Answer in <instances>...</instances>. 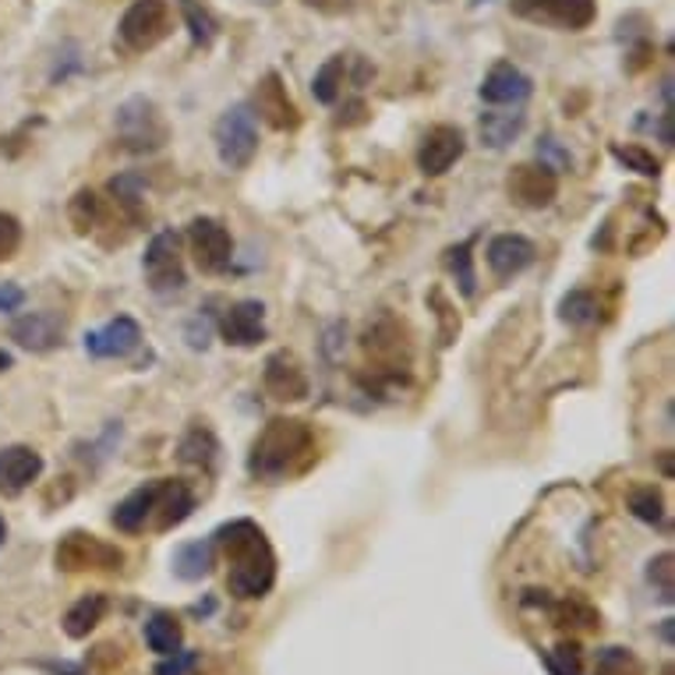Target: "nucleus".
Masks as SVG:
<instances>
[{
    "mask_svg": "<svg viewBox=\"0 0 675 675\" xmlns=\"http://www.w3.org/2000/svg\"><path fill=\"white\" fill-rule=\"evenodd\" d=\"M213 545L227 559V587L241 602L266 597L276 584V552L255 520H231L213 534Z\"/></svg>",
    "mask_w": 675,
    "mask_h": 675,
    "instance_id": "obj_1",
    "label": "nucleus"
},
{
    "mask_svg": "<svg viewBox=\"0 0 675 675\" xmlns=\"http://www.w3.org/2000/svg\"><path fill=\"white\" fill-rule=\"evenodd\" d=\"M315 460V431L301 418H273L258 431L248 453V474L255 481L279 484Z\"/></svg>",
    "mask_w": 675,
    "mask_h": 675,
    "instance_id": "obj_2",
    "label": "nucleus"
},
{
    "mask_svg": "<svg viewBox=\"0 0 675 675\" xmlns=\"http://www.w3.org/2000/svg\"><path fill=\"white\" fill-rule=\"evenodd\" d=\"M114 127H117V139L127 153H160V149L171 142V124L160 114V106L145 96H131L117 106V117H114Z\"/></svg>",
    "mask_w": 675,
    "mask_h": 675,
    "instance_id": "obj_3",
    "label": "nucleus"
},
{
    "mask_svg": "<svg viewBox=\"0 0 675 675\" xmlns=\"http://www.w3.org/2000/svg\"><path fill=\"white\" fill-rule=\"evenodd\" d=\"M216 156L231 171H245L258 153V124L248 103H237L231 110H223L216 127H213Z\"/></svg>",
    "mask_w": 675,
    "mask_h": 675,
    "instance_id": "obj_4",
    "label": "nucleus"
},
{
    "mask_svg": "<svg viewBox=\"0 0 675 675\" xmlns=\"http://www.w3.org/2000/svg\"><path fill=\"white\" fill-rule=\"evenodd\" d=\"M171 29H174V11L166 0H135V4L121 14L117 40L131 53H145V50H156L166 35H171Z\"/></svg>",
    "mask_w": 675,
    "mask_h": 675,
    "instance_id": "obj_5",
    "label": "nucleus"
},
{
    "mask_svg": "<svg viewBox=\"0 0 675 675\" xmlns=\"http://www.w3.org/2000/svg\"><path fill=\"white\" fill-rule=\"evenodd\" d=\"M58 566L64 573H85V570H100V573H117L124 566V552L110 541L89 534V531H71L58 541Z\"/></svg>",
    "mask_w": 675,
    "mask_h": 675,
    "instance_id": "obj_6",
    "label": "nucleus"
},
{
    "mask_svg": "<svg viewBox=\"0 0 675 675\" xmlns=\"http://www.w3.org/2000/svg\"><path fill=\"white\" fill-rule=\"evenodd\" d=\"M510 8L523 22L559 32H580L597 18V0H510Z\"/></svg>",
    "mask_w": 675,
    "mask_h": 675,
    "instance_id": "obj_7",
    "label": "nucleus"
},
{
    "mask_svg": "<svg viewBox=\"0 0 675 675\" xmlns=\"http://www.w3.org/2000/svg\"><path fill=\"white\" fill-rule=\"evenodd\" d=\"M187 248H192L195 266L209 276L227 273L234 262V237L213 216H198L187 223Z\"/></svg>",
    "mask_w": 675,
    "mask_h": 675,
    "instance_id": "obj_8",
    "label": "nucleus"
},
{
    "mask_svg": "<svg viewBox=\"0 0 675 675\" xmlns=\"http://www.w3.org/2000/svg\"><path fill=\"white\" fill-rule=\"evenodd\" d=\"M142 269L149 287L156 294H177L187 284V273H184V255H181V237L174 231H160L153 241H149L145 258H142Z\"/></svg>",
    "mask_w": 675,
    "mask_h": 675,
    "instance_id": "obj_9",
    "label": "nucleus"
},
{
    "mask_svg": "<svg viewBox=\"0 0 675 675\" xmlns=\"http://www.w3.org/2000/svg\"><path fill=\"white\" fill-rule=\"evenodd\" d=\"M505 192L523 209H549L559 195V174L555 166H549L545 160L541 163H520L505 177Z\"/></svg>",
    "mask_w": 675,
    "mask_h": 675,
    "instance_id": "obj_10",
    "label": "nucleus"
},
{
    "mask_svg": "<svg viewBox=\"0 0 675 675\" xmlns=\"http://www.w3.org/2000/svg\"><path fill=\"white\" fill-rule=\"evenodd\" d=\"M262 386L273 400L279 403H297L305 400L311 392V382H308V371L305 365L294 358L290 350H276L266 358V368H262Z\"/></svg>",
    "mask_w": 675,
    "mask_h": 675,
    "instance_id": "obj_11",
    "label": "nucleus"
},
{
    "mask_svg": "<svg viewBox=\"0 0 675 675\" xmlns=\"http://www.w3.org/2000/svg\"><path fill=\"white\" fill-rule=\"evenodd\" d=\"M467 153V139L457 124H436L418 145V171L425 177H442Z\"/></svg>",
    "mask_w": 675,
    "mask_h": 675,
    "instance_id": "obj_12",
    "label": "nucleus"
},
{
    "mask_svg": "<svg viewBox=\"0 0 675 675\" xmlns=\"http://www.w3.org/2000/svg\"><path fill=\"white\" fill-rule=\"evenodd\" d=\"M248 106H252V114H258L262 121H266L269 127H276V131H294L297 124H301V114H297L290 92H287L284 82H279L276 71H269L266 79L255 85V96H252Z\"/></svg>",
    "mask_w": 675,
    "mask_h": 675,
    "instance_id": "obj_13",
    "label": "nucleus"
},
{
    "mask_svg": "<svg viewBox=\"0 0 675 675\" xmlns=\"http://www.w3.org/2000/svg\"><path fill=\"white\" fill-rule=\"evenodd\" d=\"M142 344V329L131 315L110 318L106 326L85 333V354L89 358H127L131 350H139Z\"/></svg>",
    "mask_w": 675,
    "mask_h": 675,
    "instance_id": "obj_14",
    "label": "nucleus"
},
{
    "mask_svg": "<svg viewBox=\"0 0 675 675\" xmlns=\"http://www.w3.org/2000/svg\"><path fill=\"white\" fill-rule=\"evenodd\" d=\"M219 336L231 347H258L266 340V305L262 301H234L219 315Z\"/></svg>",
    "mask_w": 675,
    "mask_h": 675,
    "instance_id": "obj_15",
    "label": "nucleus"
},
{
    "mask_svg": "<svg viewBox=\"0 0 675 675\" xmlns=\"http://www.w3.org/2000/svg\"><path fill=\"white\" fill-rule=\"evenodd\" d=\"M478 92L489 106H520V103L531 100L534 82L517 64L499 61V64H492L489 74H484V82H481Z\"/></svg>",
    "mask_w": 675,
    "mask_h": 675,
    "instance_id": "obj_16",
    "label": "nucleus"
},
{
    "mask_svg": "<svg viewBox=\"0 0 675 675\" xmlns=\"http://www.w3.org/2000/svg\"><path fill=\"white\" fill-rule=\"evenodd\" d=\"M11 340L32 354H47L64 344V318L58 311H29L11 323Z\"/></svg>",
    "mask_w": 675,
    "mask_h": 675,
    "instance_id": "obj_17",
    "label": "nucleus"
},
{
    "mask_svg": "<svg viewBox=\"0 0 675 675\" xmlns=\"http://www.w3.org/2000/svg\"><path fill=\"white\" fill-rule=\"evenodd\" d=\"M43 474V457L32 446H4L0 449V492L22 495L32 481Z\"/></svg>",
    "mask_w": 675,
    "mask_h": 675,
    "instance_id": "obj_18",
    "label": "nucleus"
},
{
    "mask_svg": "<svg viewBox=\"0 0 675 675\" xmlns=\"http://www.w3.org/2000/svg\"><path fill=\"white\" fill-rule=\"evenodd\" d=\"M484 258H489L492 276L513 279V276H520L523 269L534 266L538 248L531 245L528 237H520V234H499V237L489 241V252H484Z\"/></svg>",
    "mask_w": 675,
    "mask_h": 675,
    "instance_id": "obj_19",
    "label": "nucleus"
},
{
    "mask_svg": "<svg viewBox=\"0 0 675 675\" xmlns=\"http://www.w3.org/2000/svg\"><path fill=\"white\" fill-rule=\"evenodd\" d=\"M195 513V492L181 478H160L156 484V531H174Z\"/></svg>",
    "mask_w": 675,
    "mask_h": 675,
    "instance_id": "obj_20",
    "label": "nucleus"
},
{
    "mask_svg": "<svg viewBox=\"0 0 675 675\" xmlns=\"http://www.w3.org/2000/svg\"><path fill=\"white\" fill-rule=\"evenodd\" d=\"M156 484L160 481H149L142 489H135L131 495H124L114 510V528L124 531V534H139L149 520H153V510H156Z\"/></svg>",
    "mask_w": 675,
    "mask_h": 675,
    "instance_id": "obj_21",
    "label": "nucleus"
},
{
    "mask_svg": "<svg viewBox=\"0 0 675 675\" xmlns=\"http://www.w3.org/2000/svg\"><path fill=\"white\" fill-rule=\"evenodd\" d=\"M213 562H216L213 538L184 541V545H177V552H174V573H177L181 580H187V584H195V580L209 576Z\"/></svg>",
    "mask_w": 675,
    "mask_h": 675,
    "instance_id": "obj_22",
    "label": "nucleus"
},
{
    "mask_svg": "<svg viewBox=\"0 0 675 675\" xmlns=\"http://www.w3.org/2000/svg\"><path fill=\"white\" fill-rule=\"evenodd\" d=\"M106 608H110V602H106L103 594H85V597H79V602H74V605L68 608V615H64V633L71 636V641H85V636L103 623Z\"/></svg>",
    "mask_w": 675,
    "mask_h": 675,
    "instance_id": "obj_23",
    "label": "nucleus"
},
{
    "mask_svg": "<svg viewBox=\"0 0 675 675\" xmlns=\"http://www.w3.org/2000/svg\"><path fill=\"white\" fill-rule=\"evenodd\" d=\"M181 641H184L181 623L171 612H156V615L145 618V644H149V651H156L160 658H171V654H177Z\"/></svg>",
    "mask_w": 675,
    "mask_h": 675,
    "instance_id": "obj_24",
    "label": "nucleus"
},
{
    "mask_svg": "<svg viewBox=\"0 0 675 675\" xmlns=\"http://www.w3.org/2000/svg\"><path fill=\"white\" fill-rule=\"evenodd\" d=\"M216 453H219V442H216V436H213V431L205 428V425L187 428V436H184L181 446H177V460H181V463L205 467V471L213 467Z\"/></svg>",
    "mask_w": 675,
    "mask_h": 675,
    "instance_id": "obj_25",
    "label": "nucleus"
},
{
    "mask_svg": "<svg viewBox=\"0 0 675 675\" xmlns=\"http://www.w3.org/2000/svg\"><path fill=\"white\" fill-rule=\"evenodd\" d=\"M344 82H347V58H344V53H336V58H329L323 68L315 71V79H311V96H315L318 103L333 106L336 100H340Z\"/></svg>",
    "mask_w": 675,
    "mask_h": 675,
    "instance_id": "obj_26",
    "label": "nucleus"
},
{
    "mask_svg": "<svg viewBox=\"0 0 675 675\" xmlns=\"http://www.w3.org/2000/svg\"><path fill=\"white\" fill-rule=\"evenodd\" d=\"M110 195H114L117 209L127 216V223H135V227L149 216V209H145V195H142V181H139L135 174H121V177L110 181Z\"/></svg>",
    "mask_w": 675,
    "mask_h": 675,
    "instance_id": "obj_27",
    "label": "nucleus"
},
{
    "mask_svg": "<svg viewBox=\"0 0 675 675\" xmlns=\"http://www.w3.org/2000/svg\"><path fill=\"white\" fill-rule=\"evenodd\" d=\"M523 121H528V117H523L520 110H517V114H502V110H492V114L481 117V142L489 145V149H505L523 131Z\"/></svg>",
    "mask_w": 675,
    "mask_h": 675,
    "instance_id": "obj_28",
    "label": "nucleus"
},
{
    "mask_svg": "<svg viewBox=\"0 0 675 675\" xmlns=\"http://www.w3.org/2000/svg\"><path fill=\"white\" fill-rule=\"evenodd\" d=\"M597 297L591 290H570L566 297L559 301V318L573 329H587L597 323Z\"/></svg>",
    "mask_w": 675,
    "mask_h": 675,
    "instance_id": "obj_29",
    "label": "nucleus"
},
{
    "mask_svg": "<svg viewBox=\"0 0 675 675\" xmlns=\"http://www.w3.org/2000/svg\"><path fill=\"white\" fill-rule=\"evenodd\" d=\"M68 219H71V227L79 231V234H92V231H96L100 219H103V205H100L96 192L82 187V192L74 195L71 205H68Z\"/></svg>",
    "mask_w": 675,
    "mask_h": 675,
    "instance_id": "obj_30",
    "label": "nucleus"
},
{
    "mask_svg": "<svg viewBox=\"0 0 675 675\" xmlns=\"http://www.w3.org/2000/svg\"><path fill=\"white\" fill-rule=\"evenodd\" d=\"M177 8H181V14H184V25H187V32H192L195 47H213V40H216L213 14L205 11L198 0H177Z\"/></svg>",
    "mask_w": 675,
    "mask_h": 675,
    "instance_id": "obj_31",
    "label": "nucleus"
},
{
    "mask_svg": "<svg viewBox=\"0 0 675 675\" xmlns=\"http://www.w3.org/2000/svg\"><path fill=\"white\" fill-rule=\"evenodd\" d=\"M594 675H644V665L626 647H602L594 654Z\"/></svg>",
    "mask_w": 675,
    "mask_h": 675,
    "instance_id": "obj_32",
    "label": "nucleus"
},
{
    "mask_svg": "<svg viewBox=\"0 0 675 675\" xmlns=\"http://www.w3.org/2000/svg\"><path fill=\"white\" fill-rule=\"evenodd\" d=\"M612 156L618 160L626 166V171H633V174H644V177H658L662 174V160L654 156V153H647L644 145H612Z\"/></svg>",
    "mask_w": 675,
    "mask_h": 675,
    "instance_id": "obj_33",
    "label": "nucleus"
},
{
    "mask_svg": "<svg viewBox=\"0 0 675 675\" xmlns=\"http://www.w3.org/2000/svg\"><path fill=\"white\" fill-rule=\"evenodd\" d=\"M446 266H449V273L457 276V284H460L463 297H471V294H474V287H478V276H474V255H471V241H463V245L449 248V252H446Z\"/></svg>",
    "mask_w": 675,
    "mask_h": 675,
    "instance_id": "obj_34",
    "label": "nucleus"
},
{
    "mask_svg": "<svg viewBox=\"0 0 675 675\" xmlns=\"http://www.w3.org/2000/svg\"><path fill=\"white\" fill-rule=\"evenodd\" d=\"M630 513L644 523H662L665 520V499L654 484H644V489L630 492Z\"/></svg>",
    "mask_w": 675,
    "mask_h": 675,
    "instance_id": "obj_35",
    "label": "nucleus"
},
{
    "mask_svg": "<svg viewBox=\"0 0 675 675\" xmlns=\"http://www.w3.org/2000/svg\"><path fill=\"white\" fill-rule=\"evenodd\" d=\"M672 552H662V555H654L651 562H647V584L658 591V597L665 605H672V594H675V584H672V573H675V566H672Z\"/></svg>",
    "mask_w": 675,
    "mask_h": 675,
    "instance_id": "obj_36",
    "label": "nucleus"
},
{
    "mask_svg": "<svg viewBox=\"0 0 675 675\" xmlns=\"http://www.w3.org/2000/svg\"><path fill=\"white\" fill-rule=\"evenodd\" d=\"M545 665L552 675H584V658L576 644H559L545 654Z\"/></svg>",
    "mask_w": 675,
    "mask_h": 675,
    "instance_id": "obj_37",
    "label": "nucleus"
},
{
    "mask_svg": "<svg viewBox=\"0 0 675 675\" xmlns=\"http://www.w3.org/2000/svg\"><path fill=\"white\" fill-rule=\"evenodd\" d=\"M22 248V223L11 213H0V262H8Z\"/></svg>",
    "mask_w": 675,
    "mask_h": 675,
    "instance_id": "obj_38",
    "label": "nucleus"
},
{
    "mask_svg": "<svg viewBox=\"0 0 675 675\" xmlns=\"http://www.w3.org/2000/svg\"><path fill=\"white\" fill-rule=\"evenodd\" d=\"M22 305H25V290H22V287H14V284L0 287V311L11 315V311H18Z\"/></svg>",
    "mask_w": 675,
    "mask_h": 675,
    "instance_id": "obj_39",
    "label": "nucleus"
},
{
    "mask_svg": "<svg viewBox=\"0 0 675 675\" xmlns=\"http://www.w3.org/2000/svg\"><path fill=\"white\" fill-rule=\"evenodd\" d=\"M192 662H195L192 654H181V651H177V654H171V658H166V662L156 668V675H184L187 668H192Z\"/></svg>",
    "mask_w": 675,
    "mask_h": 675,
    "instance_id": "obj_40",
    "label": "nucleus"
},
{
    "mask_svg": "<svg viewBox=\"0 0 675 675\" xmlns=\"http://www.w3.org/2000/svg\"><path fill=\"white\" fill-rule=\"evenodd\" d=\"M308 8H315V11H326V14H340V11H347L354 0H305Z\"/></svg>",
    "mask_w": 675,
    "mask_h": 675,
    "instance_id": "obj_41",
    "label": "nucleus"
},
{
    "mask_svg": "<svg viewBox=\"0 0 675 675\" xmlns=\"http://www.w3.org/2000/svg\"><path fill=\"white\" fill-rule=\"evenodd\" d=\"M654 131H658V139L665 145H675V131H672V106H665V114L658 117V124H654Z\"/></svg>",
    "mask_w": 675,
    "mask_h": 675,
    "instance_id": "obj_42",
    "label": "nucleus"
},
{
    "mask_svg": "<svg viewBox=\"0 0 675 675\" xmlns=\"http://www.w3.org/2000/svg\"><path fill=\"white\" fill-rule=\"evenodd\" d=\"M11 365H14V361H11V354H8V350H0V371H8Z\"/></svg>",
    "mask_w": 675,
    "mask_h": 675,
    "instance_id": "obj_43",
    "label": "nucleus"
},
{
    "mask_svg": "<svg viewBox=\"0 0 675 675\" xmlns=\"http://www.w3.org/2000/svg\"><path fill=\"white\" fill-rule=\"evenodd\" d=\"M662 636H665V644H672V618H665V626H662Z\"/></svg>",
    "mask_w": 675,
    "mask_h": 675,
    "instance_id": "obj_44",
    "label": "nucleus"
},
{
    "mask_svg": "<svg viewBox=\"0 0 675 675\" xmlns=\"http://www.w3.org/2000/svg\"><path fill=\"white\" fill-rule=\"evenodd\" d=\"M8 541V523H4V517H0V545H4Z\"/></svg>",
    "mask_w": 675,
    "mask_h": 675,
    "instance_id": "obj_45",
    "label": "nucleus"
},
{
    "mask_svg": "<svg viewBox=\"0 0 675 675\" xmlns=\"http://www.w3.org/2000/svg\"><path fill=\"white\" fill-rule=\"evenodd\" d=\"M662 675H672V665H665V672Z\"/></svg>",
    "mask_w": 675,
    "mask_h": 675,
    "instance_id": "obj_46",
    "label": "nucleus"
},
{
    "mask_svg": "<svg viewBox=\"0 0 675 675\" xmlns=\"http://www.w3.org/2000/svg\"><path fill=\"white\" fill-rule=\"evenodd\" d=\"M262 4H273V0H262Z\"/></svg>",
    "mask_w": 675,
    "mask_h": 675,
    "instance_id": "obj_47",
    "label": "nucleus"
}]
</instances>
